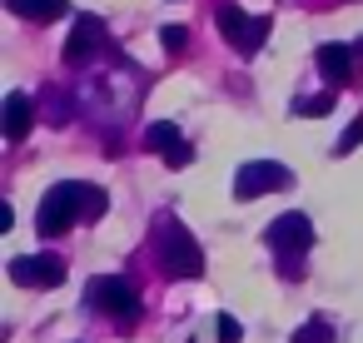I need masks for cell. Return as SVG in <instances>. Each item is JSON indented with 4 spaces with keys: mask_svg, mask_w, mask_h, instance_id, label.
<instances>
[{
    "mask_svg": "<svg viewBox=\"0 0 363 343\" xmlns=\"http://www.w3.org/2000/svg\"><path fill=\"white\" fill-rule=\"evenodd\" d=\"M100 214H105V189H100V184H75V179H65V184H55V189L40 199L35 229H40V234H65L70 224H90V219H100Z\"/></svg>",
    "mask_w": 363,
    "mask_h": 343,
    "instance_id": "6da1fadb",
    "label": "cell"
},
{
    "mask_svg": "<svg viewBox=\"0 0 363 343\" xmlns=\"http://www.w3.org/2000/svg\"><path fill=\"white\" fill-rule=\"evenodd\" d=\"M155 254H160V269L169 279H199L204 274V249L194 244V234L174 214H164L155 224Z\"/></svg>",
    "mask_w": 363,
    "mask_h": 343,
    "instance_id": "7a4b0ae2",
    "label": "cell"
},
{
    "mask_svg": "<svg viewBox=\"0 0 363 343\" xmlns=\"http://www.w3.org/2000/svg\"><path fill=\"white\" fill-rule=\"evenodd\" d=\"M85 303H90V308H100V313H110V318H120V323H135V318H140V293H135V283H130V279H120V274L90 279Z\"/></svg>",
    "mask_w": 363,
    "mask_h": 343,
    "instance_id": "3957f363",
    "label": "cell"
},
{
    "mask_svg": "<svg viewBox=\"0 0 363 343\" xmlns=\"http://www.w3.org/2000/svg\"><path fill=\"white\" fill-rule=\"evenodd\" d=\"M289 184H294V169L279 164V159H249V164L234 169V194H239V199H259V194L289 189Z\"/></svg>",
    "mask_w": 363,
    "mask_h": 343,
    "instance_id": "277c9868",
    "label": "cell"
},
{
    "mask_svg": "<svg viewBox=\"0 0 363 343\" xmlns=\"http://www.w3.org/2000/svg\"><path fill=\"white\" fill-rule=\"evenodd\" d=\"M219 35L229 40V45H239L244 55H254L259 45H264V35H269V21L264 16H244L239 6H219Z\"/></svg>",
    "mask_w": 363,
    "mask_h": 343,
    "instance_id": "5b68a950",
    "label": "cell"
},
{
    "mask_svg": "<svg viewBox=\"0 0 363 343\" xmlns=\"http://www.w3.org/2000/svg\"><path fill=\"white\" fill-rule=\"evenodd\" d=\"M11 279L26 288H55V283H65V259L60 254H21V259H11Z\"/></svg>",
    "mask_w": 363,
    "mask_h": 343,
    "instance_id": "8992f818",
    "label": "cell"
},
{
    "mask_svg": "<svg viewBox=\"0 0 363 343\" xmlns=\"http://www.w3.org/2000/svg\"><path fill=\"white\" fill-rule=\"evenodd\" d=\"M264 239H269V249H279V254H303V249L313 244V224H308V214H279Z\"/></svg>",
    "mask_w": 363,
    "mask_h": 343,
    "instance_id": "52a82bcc",
    "label": "cell"
},
{
    "mask_svg": "<svg viewBox=\"0 0 363 343\" xmlns=\"http://www.w3.org/2000/svg\"><path fill=\"white\" fill-rule=\"evenodd\" d=\"M30 125H35V105H30V95L11 90V95H6V105H0V130H6V140H11V145H21V140L30 135Z\"/></svg>",
    "mask_w": 363,
    "mask_h": 343,
    "instance_id": "ba28073f",
    "label": "cell"
},
{
    "mask_svg": "<svg viewBox=\"0 0 363 343\" xmlns=\"http://www.w3.org/2000/svg\"><path fill=\"white\" fill-rule=\"evenodd\" d=\"M100 45H105V21H100V16H80V26H75V35H70V45H65V60H70V65H85Z\"/></svg>",
    "mask_w": 363,
    "mask_h": 343,
    "instance_id": "9c48e42d",
    "label": "cell"
},
{
    "mask_svg": "<svg viewBox=\"0 0 363 343\" xmlns=\"http://www.w3.org/2000/svg\"><path fill=\"white\" fill-rule=\"evenodd\" d=\"M353 65H358L353 45H318V70H323L328 85H348L353 80Z\"/></svg>",
    "mask_w": 363,
    "mask_h": 343,
    "instance_id": "30bf717a",
    "label": "cell"
},
{
    "mask_svg": "<svg viewBox=\"0 0 363 343\" xmlns=\"http://www.w3.org/2000/svg\"><path fill=\"white\" fill-rule=\"evenodd\" d=\"M6 6L16 11V16H26V21H60L70 6L65 0H6Z\"/></svg>",
    "mask_w": 363,
    "mask_h": 343,
    "instance_id": "8fae6325",
    "label": "cell"
},
{
    "mask_svg": "<svg viewBox=\"0 0 363 343\" xmlns=\"http://www.w3.org/2000/svg\"><path fill=\"white\" fill-rule=\"evenodd\" d=\"M328 110H333V90H323V95H298V100H294V115H298V120H323Z\"/></svg>",
    "mask_w": 363,
    "mask_h": 343,
    "instance_id": "7c38bea8",
    "label": "cell"
},
{
    "mask_svg": "<svg viewBox=\"0 0 363 343\" xmlns=\"http://www.w3.org/2000/svg\"><path fill=\"white\" fill-rule=\"evenodd\" d=\"M179 140H184V135H179V130H174L169 120H160V125H150V130H145V145H150L155 154H169V150H174Z\"/></svg>",
    "mask_w": 363,
    "mask_h": 343,
    "instance_id": "4fadbf2b",
    "label": "cell"
},
{
    "mask_svg": "<svg viewBox=\"0 0 363 343\" xmlns=\"http://www.w3.org/2000/svg\"><path fill=\"white\" fill-rule=\"evenodd\" d=\"M45 115H50L55 125H65V120H70V95H65V90H45Z\"/></svg>",
    "mask_w": 363,
    "mask_h": 343,
    "instance_id": "5bb4252c",
    "label": "cell"
},
{
    "mask_svg": "<svg viewBox=\"0 0 363 343\" xmlns=\"http://www.w3.org/2000/svg\"><path fill=\"white\" fill-rule=\"evenodd\" d=\"M358 145H363V115H358V120H353V125H348V130L338 135V145H333V154L343 159V154H353Z\"/></svg>",
    "mask_w": 363,
    "mask_h": 343,
    "instance_id": "9a60e30c",
    "label": "cell"
},
{
    "mask_svg": "<svg viewBox=\"0 0 363 343\" xmlns=\"http://www.w3.org/2000/svg\"><path fill=\"white\" fill-rule=\"evenodd\" d=\"M328 338H333V328H328L323 318H308V323L294 333V343H328Z\"/></svg>",
    "mask_w": 363,
    "mask_h": 343,
    "instance_id": "2e32d148",
    "label": "cell"
},
{
    "mask_svg": "<svg viewBox=\"0 0 363 343\" xmlns=\"http://www.w3.org/2000/svg\"><path fill=\"white\" fill-rule=\"evenodd\" d=\"M160 40H164V50H184L189 45V30L184 26H160Z\"/></svg>",
    "mask_w": 363,
    "mask_h": 343,
    "instance_id": "e0dca14e",
    "label": "cell"
},
{
    "mask_svg": "<svg viewBox=\"0 0 363 343\" xmlns=\"http://www.w3.org/2000/svg\"><path fill=\"white\" fill-rule=\"evenodd\" d=\"M189 159H194V145H189V140H179V145H174V150L164 154V164H169V169H184Z\"/></svg>",
    "mask_w": 363,
    "mask_h": 343,
    "instance_id": "ac0fdd59",
    "label": "cell"
},
{
    "mask_svg": "<svg viewBox=\"0 0 363 343\" xmlns=\"http://www.w3.org/2000/svg\"><path fill=\"white\" fill-rule=\"evenodd\" d=\"M219 338H224V343H239V338H244V328L234 323V313H219Z\"/></svg>",
    "mask_w": 363,
    "mask_h": 343,
    "instance_id": "d6986e66",
    "label": "cell"
},
{
    "mask_svg": "<svg viewBox=\"0 0 363 343\" xmlns=\"http://www.w3.org/2000/svg\"><path fill=\"white\" fill-rule=\"evenodd\" d=\"M353 55H358V65H363V40H358V45H353Z\"/></svg>",
    "mask_w": 363,
    "mask_h": 343,
    "instance_id": "ffe728a7",
    "label": "cell"
}]
</instances>
